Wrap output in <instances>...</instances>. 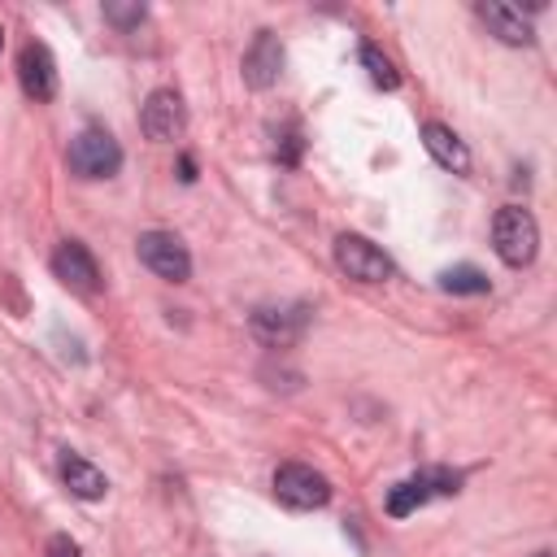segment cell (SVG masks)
Listing matches in <instances>:
<instances>
[{"label": "cell", "instance_id": "4", "mask_svg": "<svg viewBox=\"0 0 557 557\" xmlns=\"http://www.w3.org/2000/svg\"><path fill=\"white\" fill-rule=\"evenodd\" d=\"M274 496H278V505L309 513V509H322L331 500V479L305 461H283L274 470Z\"/></svg>", "mask_w": 557, "mask_h": 557}, {"label": "cell", "instance_id": "10", "mask_svg": "<svg viewBox=\"0 0 557 557\" xmlns=\"http://www.w3.org/2000/svg\"><path fill=\"white\" fill-rule=\"evenodd\" d=\"M52 274H57L70 292H83V296L100 292V265H96V257H91V248H87L83 239H61V244H57V252H52Z\"/></svg>", "mask_w": 557, "mask_h": 557}, {"label": "cell", "instance_id": "7", "mask_svg": "<svg viewBox=\"0 0 557 557\" xmlns=\"http://www.w3.org/2000/svg\"><path fill=\"white\" fill-rule=\"evenodd\" d=\"M248 326L265 348H292L309 326V305H257Z\"/></svg>", "mask_w": 557, "mask_h": 557}, {"label": "cell", "instance_id": "9", "mask_svg": "<svg viewBox=\"0 0 557 557\" xmlns=\"http://www.w3.org/2000/svg\"><path fill=\"white\" fill-rule=\"evenodd\" d=\"M239 74L252 91H270L283 74V44L274 30H257L252 44L244 48V61H239Z\"/></svg>", "mask_w": 557, "mask_h": 557}, {"label": "cell", "instance_id": "18", "mask_svg": "<svg viewBox=\"0 0 557 557\" xmlns=\"http://www.w3.org/2000/svg\"><path fill=\"white\" fill-rule=\"evenodd\" d=\"M44 557H83V548H78V540L70 531H57V535H48Z\"/></svg>", "mask_w": 557, "mask_h": 557}, {"label": "cell", "instance_id": "13", "mask_svg": "<svg viewBox=\"0 0 557 557\" xmlns=\"http://www.w3.org/2000/svg\"><path fill=\"white\" fill-rule=\"evenodd\" d=\"M422 144H426V152L435 157V165H444V170H453V174H470V148H466V139H461L453 126L426 122V126H422Z\"/></svg>", "mask_w": 557, "mask_h": 557}, {"label": "cell", "instance_id": "20", "mask_svg": "<svg viewBox=\"0 0 557 557\" xmlns=\"http://www.w3.org/2000/svg\"><path fill=\"white\" fill-rule=\"evenodd\" d=\"M535 557H553V553H535Z\"/></svg>", "mask_w": 557, "mask_h": 557}, {"label": "cell", "instance_id": "8", "mask_svg": "<svg viewBox=\"0 0 557 557\" xmlns=\"http://www.w3.org/2000/svg\"><path fill=\"white\" fill-rule=\"evenodd\" d=\"M139 131H144L152 144H174V139H183V131H187L183 96H178L174 87L148 91V100H144V109H139Z\"/></svg>", "mask_w": 557, "mask_h": 557}, {"label": "cell", "instance_id": "11", "mask_svg": "<svg viewBox=\"0 0 557 557\" xmlns=\"http://www.w3.org/2000/svg\"><path fill=\"white\" fill-rule=\"evenodd\" d=\"M17 83H22L26 100H35V104L57 96V61H52L48 44H39V39L22 44V52H17Z\"/></svg>", "mask_w": 557, "mask_h": 557}, {"label": "cell", "instance_id": "6", "mask_svg": "<svg viewBox=\"0 0 557 557\" xmlns=\"http://www.w3.org/2000/svg\"><path fill=\"white\" fill-rule=\"evenodd\" d=\"M135 252L165 283H187L191 278V252L183 248V239L174 231H144L135 239Z\"/></svg>", "mask_w": 557, "mask_h": 557}, {"label": "cell", "instance_id": "3", "mask_svg": "<svg viewBox=\"0 0 557 557\" xmlns=\"http://www.w3.org/2000/svg\"><path fill=\"white\" fill-rule=\"evenodd\" d=\"M335 265L348 278H357V283H387V278H396V261L374 239H366L357 231L335 235Z\"/></svg>", "mask_w": 557, "mask_h": 557}, {"label": "cell", "instance_id": "1", "mask_svg": "<svg viewBox=\"0 0 557 557\" xmlns=\"http://www.w3.org/2000/svg\"><path fill=\"white\" fill-rule=\"evenodd\" d=\"M492 248H496V257H500L505 265H513V270L531 265L535 252H540V222L531 218V209H522V205H500L496 218H492Z\"/></svg>", "mask_w": 557, "mask_h": 557}, {"label": "cell", "instance_id": "15", "mask_svg": "<svg viewBox=\"0 0 557 557\" xmlns=\"http://www.w3.org/2000/svg\"><path fill=\"white\" fill-rule=\"evenodd\" d=\"M440 287L453 296H483L487 292V274L479 265H453L440 274Z\"/></svg>", "mask_w": 557, "mask_h": 557}, {"label": "cell", "instance_id": "12", "mask_svg": "<svg viewBox=\"0 0 557 557\" xmlns=\"http://www.w3.org/2000/svg\"><path fill=\"white\" fill-rule=\"evenodd\" d=\"M474 13H479V22L487 26V35H496L500 44H509V48H531V44H535L531 22H527V17H522V9H513V4L479 0V4H474Z\"/></svg>", "mask_w": 557, "mask_h": 557}, {"label": "cell", "instance_id": "5", "mask_svg": "<svg viewBox=\"0 0 557 557\" xmlns=\"http://www.w3.org/2000/svg\"><path fill=\"white\" fill-rule=\"evenodd\" d=\"M461 487V474L457 470H444V466H426L418 474H409L405 483H396L387 492V513L392 518H409L413 509H422L431 496H453Z\"/></svg>", "mask_w": 557, "mask_h": 557}, {"label": "cell", "instance_id": "17", "mask_svg": "<svg viewBox=\"0 0 557 557\" xmlns=\"http://www.w3.org/2000/svg\"><path fill=\"white\" fill-rule=\"evenodd\" d=\"M104 17H109L117 30H135V26L148 17V9H144V4H117V0H109V4H104Z\"/></svg>", "mask_w": 557, "mask_h": 557}, {"label": "cell", "instance_id": "16", "mask_svg": "<svg viewBox=\"0 0 557 557\" xmlns=\"http://www.w3.org/2000/svg\"><path fill=\"white\" fill-rule=\"evenodd\" d=\"M361 65H366V74H370V83H374V87H383V91H396V87H400L396 65H392L374 44H361Z\"/></svg>", "mask_w": 557, "mask_h": 557}, {"label": "cell", "instance_id": "19", "mask_svg": "<svg viewBox=\"0 0 557 557\" xmlns=\"http://www.w3.org/2000/svg\"><path fill=\"white\" fill-rule=\"evenodd\" d=\"M0 48H4V30H0Z\"/></svg>", "mask_w": 557, "mask_h": 557}, {"label": "cell", "instance_id": "14", "mask_svg": "<svg viewBox=\"0 0 557 557\" xmlns=\"http://www.w3.org/2000/svg\"><path fill=\"white\" fill-rule=\"evenodd\" d=\"M61 483L70 487V496H78V500H100L104 492H109V479H104V470H96L87 457H78V453H61Z\"/></svg>", "mask_w": 557, "mask_h": 557}, {"label": "cell", "instance_id": "2", "mask_svg": "<svg viewBox=\"0 0 557 557\" xmlns=\"http://www.w3.org/2000/svg\"><path fill=\"white\" fill-rule=\"evenodd\" d=\"M65 161H70V170H74L78 178H87V183L113 178V174L122 170V144H117L109 131L87 126V131H78V135L70 139Z\"/></svg>", "mask_w": 557, "mask_h": 557}]
</instances>
